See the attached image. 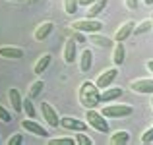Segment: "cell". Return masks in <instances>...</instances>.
<instances>
[{
	"label": "cell",
	"mask_w": 153,
	"mask_h": 145,
	"mask_svg": "<svg viewBox=\"0 0 153 145\" xmlns=\"http://www.w3.org/2000/svg\"><path fill=\"white\" fill-rule=\"evenodd\" d=\"M78 103L82 104L83 108H97L101 104V89L97 87V83L91 81V79H85V81L79 83L78 87Z\"/></svg>",
	"instance_id": "6da1fadb"
},
{
	"label": "cell",
	"mask_w": 153,
	"mask_h": 145,
	"mask_svg": "<svg viewBox=\"0 0 153 145\" xmlns=\"http://www.w3.org/2000/svg\"><path fill=\"white\" fill-rule=\"evenodd\" d=\"M85 122L89 124V128L101 132V134H107V132H108L107 116H105L103 112H99L97 108H87V110H85Z\"/></svg>",
	"instance_id": "7a4b0ae2"
},
{
	"label": "cell",
	"mask_w": 153,
	"mask_h": 145,
	"mask_svg": "<svg viewBox=\"0 0 153 145\" xmlns=\"http://www.w3.org/2000/svg\"><path fill=\"white\" fill-rule=\"evenodd\" d=\"M101 112L107 118H128V116L134 114V107L124 103H114V104H107L101 108Z\"/></svg>",
	"instance_id": "3957f363"
},
{
	"label": "cell",
	"mask_w": 153,
	"mask_h": 145,
	"mask_svg": "<svg viewBox=\"0 0 153 145\" xmlns=\"http://www.w3.org/2000/svg\"><path fill=\"white\" fill-rule=\"evenodd\" d=\"M103 23L95 18H83V19H74L70 23V29H76V31H82V33H97L101 31Z\"/></svg>",
	"instance_id": "277c9868"
},
{
	"label": "cell",
	"mask_w": 153,
	"mask_h": 145,
	"mask_svg": "<svg viewBox=\"0 0 153 145\" xmlns=\"http://www.w3.org/2000/svg\"><path fill=\"white\" fill-rule=\"evenodd\" d=\"M116 78H118V66H114V64H112L111 68H105V70L99 72L95 83H97V87L103 91V89H107V87H111L112 81H114Z\"/></svg>",
	"instance_id": "5b68a950"
},
{
	"label": "cell",
	"mask_w": 153,
	"mask_h": 145,
	"mask_svg": "<svg viewBox=\"0 0 153 145\" xmlns=\"http://www.w3.org/2000/svg\"><path fill=\"white\" fill-rule=\"evenodd\" d=\"M60 126L68 132H87L89 130V124L85 120L76 118V116H62L60 118Z\"/></svg>",
	"instance_id": "8992f818"
},
{
	"label": "cell",
	"mask_w": 153,
	"mask_h": 145,
	"mask_svg": "<svg viewBox=\"0 0 153 145\" xmlns=\"http://www.w3.org/2000/svg\"><path fill=\"white\" fill-rule=\"evenodd\" d=\"M128 87L140 95H153V78H136L130 81Z\"/></svg>",
	"instance_id": "52a82bcc"
},
{
	"label": "cell",
	"mask_w": 153,
	"mask_h": 145,
	"mask_svg": "<svg viewBox=\"0 0 153 145\" xmlns=\"http://www.w3.org/2000/svg\"><path fill=\"white\" fill-rule=\"evenodd\" d=\"M41 116L45 120V124L49 128H58L60 126V118H58V112L54 110L51 103H41Z\"/></svg>",
	"instance_id": "ba28073f"
},
{
	"label": "cell",
	"mask_w": 153,
	"mask_h": 145,
	"mask_svg": "<svg viewBox=\"0 0 153 145\" xmlns=\"http://www.w3.org/2000/svg\"><path fill=\"white\" fill-rule=\"evenodd\" d=\"M22 130H25L27 134H31V135H37V138H47V135H49L47 128H43L41 124H37L33 118H27V116L22 120Z\"/></svg>",
	"instance_id": "9c48e42d"
},
{
	"label": "cell",
	"mask_w": 153,
	"mask_h": 145,
	"mask_svg": "<svg viewBox=\"0 0 153 145\" xmlns=\"http://www.w3.org/2000/svg\"><path fill=\"white\" fill-rule=\"evenodd\" d=\"M54 31V23L51 21V19H45V21H41L37 27L33 29V39L35 41H45V39L51 37V33Z\"/></svg>",
	"instance_id": "30bf717a"
},
{
	"label": "cell",
	"mask_w": 153,
	"mask_h": 145,
	"mask_svg": "<svg viewBox=\"0 0 153 145\" xmlns=\"http://www.w3.org/2000/svg\"><path fill=\"white\" fill-rule=\"evenodd\" d=\"M134 27H136V21H132V19H126V21H122L118 25V29L114 31V43L116 41H126L128 37H132V35H134Z\"/></svg>",
	"instance_id": "8fae6325"
},
{
	"label": "cell",
	"mask_w": 153,
	"mask_h": 145,
	"mask_svg": "<svg viewBox=\"0 0 153 145\" xmlns=\"http://www.w3.org/2000/svg\"><path fill=\"white\" fill-rule=\"evenodd\" d=\"M0 58H6V60H19V58H23V48L12 47V45H2V47H0Z\"/></svg>",
	"instance_id": "7c38bea8"
},
{
	"label": "cell",
	"mask_w": 153,
	"mask_h": 145,
	"mask_svg": "<svg viewBox=\"0 0 153 145\" xmlns=\"http://www.w3.org/2000/svg\"><path fill=\"white\" fill-rule=\"evenodd\" d=\"M87 41H89L91 45L99 47V48H111L112 45H114V39H108L107 35H101L99 31H97V33H89Z\"/></svg>",
	"instance_id": "4fadbf2b"
},
{
	"label": "cell",
	"mask_w": 153,
	"mask_h": 145,
	"mask_svg": "<svg viewBox=\"0 0 153 145\" xmlns=\"http://www.w3.org/2000/svg\"><path fill=\"white\" fill-rule=\"evenodd\" d=\"M62 58L66 64H74L76 60V41L72 37H68L64 41V47H62Z\"/></svg>",
	"instance_id": "5bb4252c"
},
{
	"label": "cell",
	"mask_w": 153,
	"mask_h": 145,
	"mask_svg": "<svg viewBox=\"0 0 153 145\" xmlns=\"http://www.w3.org/2000/svg\"><path fill=\"white\" fill-rule=\"evenodd\" d=\"M8 101H10L14 112H23V99H22V95H19V91L16 89V87H10V89H8Z\"/></svg>",
	"instance_id": "9a60e30c"
},
{
	"label": "cell",
	"mask_w": 153,
	"mask_h": 145,
	"mask_svg": "<svg viewBox=\"0 0 153 145\" xmlns=\"http://www.w3.org/2000/svg\"><path fill=\"white\" fill-rule=\"evenodd\" d=\"M124 60H126V48H124L122 41H116L112 45V64L114 66H122Z\"/></svg>",
	"instance_id": "2e32d148"
},
{
	"label": "cell",
	"mask_w": 153,
	"mask_h": 145,
	"mask_svg": "<svg viewBox=\"0 0 153 145\" xmlns=\"http://www.w3.org/2000/svg\"><path fill=\"white\" fill-rule=\"evenodd\" d=\"M124 95V91H122V87H107V89H103L101 91V103H112V101H116V99H120V97Z\"/></svg>",
	"instance_id": "e0dca14e"
},
{
	"label": "cell",
	"mask_w": 153,
	"mask_h": 145,
	"mask_svg": "<svg viewBox=\"0 0 153 145\" xmlns=\"http://www.w3.org/2000/svg\"><path fill=\"white\" fill-rule=\"evenodd\" d=\"M51 58H52L51 52H45V54L39 56L37 62L33 64V74H35V75H43V72H45L47 68L51 66Z\"/></svg>",
	"instance_id": "ac0fdd59"
},
{
	"label": "cell",
	"mask_w": 153,
	"mask_h": 145,
	"mask_svg": "<svg viewBox=\"0 0 153 145\" xmlns=\"http://www.w3.org/2000/svg\"><path fill=\"white\" fill-rule=\"evenodd\" d=\"M91 66H93V52H91L89 48H85V50L82 52V56H79V72H82V74H87V72L91 70Z\"/></svg>",
	"instance_id": "d6986e66"
},
{
	"label": "cell",
	"mask_w": 153,
	"mask_h": 145,
	"mask_svg": "<svg viewBox=\"0 0 153 145\" xmlns=\"http://www.w3.org/2000/svg\"><path fill=\"white\" fill-rule=\"evenodd\" d=\"M128 141H130V132L128 130H116L108 138V143L111 145H126Z\"/></svg>",
	"instance_id": "ffe728a7"
},
{
	"label": "cell",
	"mask_w": 153,
	"mask_h": 145,
	"mask_svg": "<svg viewBox=\"0 0 153 145\" xmlns=\"http://www.w3.org/2000/svg\"><path fill=\"white\" fill-rule=\"evenodd\" d=\"M43 89H45V81H43V79H35V81L27 87V97H29V99H37V97L43 93Z\"/></svg>",
	"instance_id": "44dd1931"
},
{
	"label": "cell",
	"mask_w": 153,
	"mask_h": 145,
	"mask_svg": "<svg viewBox=\"0 0 153 145\" xmlns=\"http://www.w3.org/2000/svg\"><path fill=\"white\" fill-rule=\"evenodd\" d=\"M107 2L108 0H97V2H93L91 6H87V18H97L101 12H105Z\"/></svg>",
	"instance_id": "7402d4cb"
},
{
	"label": "cell",
	"mask_w": 153,
	"mask_h": 145,
	"mask_svg": "<svg viewBox=\"0 0 153 145\" xmlns=\"http://www.w3.org/2000/svg\"><path fill=\"white\" fill-rule=\"evenodd\" d=\"M151 29H153V21H151V18H149V19H143V21L136 23L134 35L138 37V35H143V33H147V31H151Z\"/></svg>",
	"instance_id": "603a6c76"
},
{
	"label": "cell",
	"mask_w": 153,
	"mask_h": 145,
	"mask_svg": "<svg viewBox=\"0 0 153 145\" xmlns=\"http://www.w3.org/2000/svg\"><path fill=\"white\" fill-rule=\"evenodd\" d=\"M79 8V0H64V12L68 16H74Z\"/></svg>",
	"instance_id": "cb8c5ba5"
},
{
	"label": "cell",
	"mask_w": 153,
	"mask_h": 145,
	"mask_svg": "<svg viewBox=\"0 0 153 145\" xmlns=\"http://www.w3.org/2000/svg\"><path fill=\"white\" fill-rule=\"evenodd\" d=\"M23 112L27 118H35V107H33V99H23Z\"/></svg>",
	"instance_id": "d4e9b609"
},
{
	"label": "cell",
	"mask_w": 153,
	"mask_h": 145,
	"mask_svg": "<svg viewBox=\"0 0 153 145\" xmlns=\"http://www.w3.org/2000/svg\"><path fill=\"white\" fill-rule=\"evenodd\" d=\"M74 143H76V138H66V135L49 139V145H74Z\"/></svg>",
	"instance_id": "484cf974"
},
{
	"label": "cell",
	"mask_w": 153,
	"mask_h": 145,
	"mask_svg": "<svg viewBox=\"0 0 153 145\" xmlns=\"http://www.w3.org/2000/svg\"><path fill=\"white\" fill-rule=\"evenodd\" d=\"M76 145H93V139L85 132H76Z\"/></svg>",
	"instance_id": "4316f807"
},
{
	"label": "cell",
	"mask_w": 153,
	"mask_h": 145,
	"mask_svg": "<svg viewBox=\"0 0 153 145\" xmlns=\"http://www.w3.org/2000/svg\"><path fill=\"white\" fill-rule=\"evenodd\" d=\"M140 141H142V143H151L153 141V124H151L149 128L143 130V134L140 135Z\"/></svg>",
	"instance_id": "83f0119b"
},
{
	"label": "cell",
	"mask_w": 153,
	"mask_h": 145,
	"mask_svg": "<svg viewBox=\"0 0 153 145\" xmlns=\"http://www.w3.org/2000/svg\"><path fill=\"white\" fill-rule=\"evenodd\" d=\"M23 143V135L19 134V132H16V134H12L10 138L6 139V145H22Z\"/></svg>",
	"instance_id": "f1b7e54d"
},
{
	"label": "cell",
	"mask_w": 153,
	"mask_h": 145,
	"mask_svg": "<svg viewBox=\"0 0 153 145\" xmlns=\"http://www.w3.org/2000/svg\"><path fill=\"white\" fill-rule=\"evenodd\" d=\"M10 120H12L10 110H8V108H4L2 104H0V122H2V124H8Z\"/></svg>",
	"instance_id": "f546056e"
},
{
	"label": "cell",
	"mask_w": 153,
	"mask_h": 145,
	"mask_svg": "<svg viewBox=\"0 0 153 145\" xmlns=\"http://www.w3.org/2000/svg\"><path fill=\"white\" fill-rule=\"evenodd\" d=\"M85 35H87V33H82V31L72 29V39H74L76 43H85V41H87V39H85Z\"/></svg>",
	"instance_id": "4dcf8cb0"
},
{
	"label": "cell",
	"mask_w": 153,
	"mask_h": 145,
	"mask_svg": "<svg viewBox=\"0 0 153 145\" xmlns=\"http://www.w3.org/2000/svg\"><path fill=\"white\" fill-rule=\"evenodd\" d=\"M138 6H140V0H124V8L130 12L138 10Z\"/></svg>",
	"instance_id": "1f68e13d"
},
{
	"label": "cell",
	"mask_w": 153,
	"mask_h": 145,
	"mask_svg": "<svg viewBox=\"0 0 153 145\" xmlns=\"http://www.w3.org/2000/svg\"><path fill=\"white\" fill-rule=\"evenodd\" d=\"M93 2H97V0H79V6H83V8H87V6H91Z\"/></svg>",
	"instance_id": "d6a6232c"
},
{
	"label": "cell",
	"mask_w": 153,
	"mask_h": 145,
	"mask_svg": "<svg viewBox=\"0 0 153 145\" xmlns=\"http://www.w3.org/2000/svg\"><path fill=\"white\" fill-rule=\"evenodd\" d=\"M146 70L153 75V60H147V62H146Z\"/></svg>",
	"instance_id": "836d02e7"
},
{
	"label": "cell",
	"mask_w": 153,
	"mask_h": 145,
	"mask_svg": "<svg viewBox=\"0 0 153 145\" xmlns=\"http://www.w3.org/2000/svg\"><path fill=\"white\" fill-rule=\"evenodd\" d=\"M143 4H146V6H153V0H142Z\"/></svg>",
	"instance_id": "e575fe53"
},
{
	"label": "cell",
	"mask_w": 153,
	"mask_h": 145,
	"mask_svg": "<svg viewBox=\"0 0 153 145\" xmlns=\"http://www.w3.org/2000/svg\"><path fill=\"white\" fill-rule=\"evenodd\" d=\"M39 0H27V4H37Z\"/></svg>",
	"instance_id": "d590c367"
},
{
	"label": "cell",
	"mask_w": 153,
	"mask_h": 145,
	"mask_svg": "<svg viewBox=\"0 0 153 145\" xmlns=\"http://www.w3.org/2000/svg\"><path fill=\"white\" fill-rule=\"evenodd\" d=\"M10 2H25V0H10Z\"/></svg>",
	"instance_id": "8d00e7d4"
},
{
	"label": "cell",
	"mask_w": 153,
	"mask_h": 145,
	"mask_svg": "<svg viewBox=\"0 0 153 145\" xmlns=\"http://www.w3.org/2000/svg\"><path fill=\"white\" fill-rule=\"evenodd\" d=\"M149 103H151V108H153V95H151V101H149Z\"/></svg>",
	"instance_id": "74e56055"
},
{
	"label": "cell",
	"mask_w": 153,
	"mask_h": 145,
	"mask_svg": "<svg viewBox=\"0 0 153 145\" xmlns=\"http://www.w3.org/2000/svg\"><path fill=\"white\" fill-rule=\"evenodd\" d=\"M151 21H153V14H151Z\"/></svg>",
	"instance_id": "f35d334b"
},
{
	"label": "cell",
	"mask_w": 153,
	"mask_h": 145,
	"mask_svg": "<svg viewBox=\"0 0 153 145\" xmlns=\"http://www.w3.org/2000/svg\"><path fill=\"white\" fill-rule=\"evenodd\" d=\"M0 143H2V141H0Z\"/></svg>",
	"instance_id": "ab89813d"
}]
</instances>
